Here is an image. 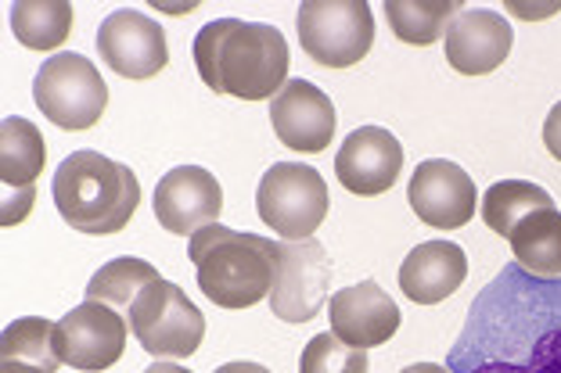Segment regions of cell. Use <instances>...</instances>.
Segmentation results:
<instances>
[{
  "mask_svg": "<svg viewBox=\"0 0 561 373\" xmlns=\"http://www.w3.org/2000/svg\"><path fill=\"white\" fill-rule=\"evenodd\" d=\"M543 144L561 162V101L551 108V115H547V123H543Z\"/></svg>",
  "mask_w": 561,
  "mask_h": 373,
  "instance_id": "27",
  "label": "cell"
},
{
  "mask_svg": "<svg viewBox=\"0 0 561 373\" xmlns=\"http://www.w3.org/2000/svg\"><path fill=\"white\" fill-rule=\"evenodd\" d=\"M288 40L266 22L216 19L195 36V69L213 94L274 101L288 83Z\"/></svg>",
  "mask_w": 561,
  "mask_h": 373,
  "instance_id": "1",
  "label": "cell"
},
{
  "mask_svg": "<svg viewBox=\"0 0 561 373\" xmlns=\"http://www.w3.org/2000/svg\"><path fill=\"white\" fill-rule=\"evenodd\" d=\"M407 201L417 212L421 223L432 230H461L476 220V179H471L457 162L446 159H428L421 162L411 187H407Z\"/></svg>",
  "mask_w": 561,
  "mask_h": 373,
  "instance_id": "11",
  "label": "cell"
},
{
  "mask_svg": "<svg viewBox=\"0 0 561 373\" xmlns=\"http://www.w3.org/2000/svg\"><path fill=\"white\" fill-rule=\"evenodd\" d=\"M145 373H191L184 366H173V363H156V366H148Z\"/></svg>",
  "mask_w": 561,
  "mask_h": 373,
  "instance_id": "31",
  "label": "cell"
},
{
  "mask_svg": "<svg viewBox=\"0 0 561 373\" xmlns=\"http://www.w3.org/2000/svg\"><path fill=\"white\" fill-rule=\"evenodd\" d=\"M156 220L162 230L181 237H195L202 226L220 223L224 187L202 165H176L156 184Z\"/></svg>",
  "mask_w": 561,
  "mask_h": 373,
  "instance_id": "12",
  "label": "cell"
},
{
  "mask_svg": "<svg viewBox=\"0 0 561 373\" xmlns=\"http://www.w3.org/2000/svg\"><path fill=\"white\" fill-rule=\"evenodd\" d=\"M457 0H386V19L403 44L432 47L443 40L450 22L461 15Z\"/></svg>",
  "mask_w": 561,
  "mask_h": 373,
  "instance_id": "21",
  "label": "cell"
},
{
  "mask_svg": "<svg viewBox=\"0 0 561 373\" xmlns=\"http://www.w3.org/2000/svg\"><path fill=\"white\" fill-rule=\"evenodd\" d=\"M403 170V144L386 126H360L353 130L335 154L339 184L356 198H378L392 190Z\"/></svg>",
  "mask_w": 561,
  "mask_h": 373,
  "instance_id": "13",
  "label": "cell"
},
{
  "mask_svg": "<svg viewBox=\"0 0 561 373\" xmlns=\"http://www.w3.org/2000/svg\"><path fill=\"white\" fill-rule=\"evenodd\" d=\"M271 126L285 148L321 154L335 140L339 115L321 86H313L310 80H288L285 90L271 101Z\"/></svg>",
  "mask_w": 561,
  "mask_h": 373,
  "instance_id": "14",
  "label": "cell"
},
{
  "mask_svg": "<svg viewBox=\"0 0 561 373\" xmlns=\"http://www.w3.org/2000/svg\"><path fill=\"white\" fill-rule=\"evenodd\" d=\"M50 198L72 230L101 237L130 226L140 205V184L130 165L112 162L101 151H72L50 179Z\"/></svg>",
  "mask_w": 561,
  "mask_h": 373,
  "instance_id": "3",
  "label": "cell"
},
{
  "mask_svg": "<svg viewBox=\"0 0 561 373\" xmlns=\"http://www.w3.org/2000/svg\"><path fill=\"white\" fill-rule=\"evenodd\" d=\"M468 255L454 241H425L400 266V288L417 305H439L465 284Z\"/></svg>",
  "mask_w": 561,
  "mask_h": 373,
  "instance_id": "17",
  "label": "cell"
},
{
  "mask_svg": "<svg viewBox=\"0 0 561 373\" xmlns=\"http://www.w3.org/2000/svg\"><path fill=\"white\" fill-rule=\"evenodd\" d=\"M58 359L80 373L116 366L126 352V319L112 305L83 302L55 324Z\"/></svg>",
  "mask_w": 561,
  "mask_h": 373,
  "instance_id": "9",
  "label": "cell"
},
{
  "mask_svg": "<svg viewBox=\"0 0 561 373\" xmlns=\"http://www.w3.org/2000/svg\"><path fill=\"white\" fill-rule=\"evenodd\" d=\"M367 370H371L367 352L339 341L331 330L313 334L299 355V373H367Z\"/></svg>",
  "mask_w": 561,
  "mask_h": 373,
  "instance_id": "26",
  "label": "cell"
},
{
  "mask_svg": "<svg viewBox=\"0 0 561 373\" xmlns=\"http://www.w3.org/2000/svg\"><path fill=\"white\" fill-rule=\"evenodd\" d=\"M551 205H554V198L547 195L543 187L529 184V179H501V184H493L486 195H482L479 209L493 234L512 237V230L526 220L529 212L551 209Z\"/></svg>",
  "mask_w": 561,
  "mask_h": 373,
  "instance_id": "23",
  "label": "cell"
},
{
  "mask_svg": "<svg viewBox=\"0 0 561 373\" xmlns=\"http://www.w3.org/2000/svg\"><path fill=\"white\" fill-rule=\"evenodd\" d=\"M11 33L30 50H58L72 33L69 0H19L11 8Z\"/></svg>",
  "mask_w": 561,
  "mask_h": 373,
  "instance_id": "22",
  "label": "cell"
},
{
  "mask_svg": "<svg viewBox=\"0 0 561 373\" xmlns=\"http://www.w3.org/2000/svg\"><path fill=\"white\" fill-rule=\"evenodd\" d=\"M331 334L353 349H378L392 334L400 330V308L381 291L375 280H360L353 288H342L331 294L328 305Z\"/></svg>",
  "mask_w": 561,
  "mask_h": 373,
  "instance_id": "16",
  "label": "cell"
},
{
  "mask_svg": "<svg viewBox=\"0 0 561 373\" xmlns=\"http://www.w3.org/2000/svg\"><path fill=\"white\" fill-rule=\"evenodd\" d=\"M98 50L105 66L123 75V80H151L170 66V47H165V30L148 19L145 11L119 8L101 22Z\"/></svg>",
  "mask_w": 561,
  "mask_h": 373,
  "instance_id": "10",
  "label": "cell"
},
{
  "mask_svg": "<svg viewBox=\"0 0 561 373\" xmlns=\"http://www.w3.org/2000/svg\"><path fill=\"white\" fill-rule=\"evenodd\" d=\"M331 259L317 237L277 241V273L271 291V308L285 324H310L328 302Z\"/></svg>",
  "mask_w": 561,
  "mask_h": 373,
  "instance_id": "8",
  "label": "cell"
},
{
  "mask_svg": "<svg viewBox=\"0 0 561 373\" xmlns=\"http://www.w3.org/2000/svg\"><path fill=\"white\" fill-rule=\"evenodd\" d=\"M403 373H454L450 366H439V363H417V366H407Z\"/></svg>",
  "mask_w": 561,
  "mask_h": 373,
  "instance_id": "30",
  "label": "cell"
},
{
  "mask_svg": "<svg viewBox=\"0 0 561 373\" xmlns=\"http://www.w3.org/2000/svg\"><path fill=\"white\" fill-rule=\"evenodd\" d=\"M33 101L61 130H91L108 108V83L91 58L61 50L36 72Z\"/></svg>",
  "mask_w": 561,
  "mask_h": 373,
  "instance_id": "6",
  "label": "cell"
},
{
  "mask_svg": "<svg viewBox=\"0 0 561 373\" xmlns=\"http://www.w3.org/2000/svg\"><path fill=\"white\" fill-rule=\"evenodd\" d=\"M446 61L461 75H490L512 55L515 30L501 11L465 8L446 30Z\"/></svg>",
  "mask_w": 561,
  "mask_h": 373,
  "instance_id": "15",
  "label": "cell"
},
{
  "mask_svg": "<svg viewBox=\"0 0 561 373\" xmlns=\"http://www.w3.org/2000/svg\"><path fill=\"white\" fill-rule=\"evenodd\" d=\"M0 359H19V363H30L44 373L66 366L55 349V324L44 316H22L8 324L0 334Z\"/></svg>",
  "mask_w": 561,
  "mask_h": 373,
  "instance_id": "24",
  "label": "cell"
},
{
  "mask_svg": "<svg viewBox=\"0 0 561 373\" xmlns=\"http://www.w3.org/2000/svg\"><path fill=\"white\" fill-rule=\"evenodd\" d=\"M159 280V269L145 263V259H130V255H123V259H112L98 269L91 277V284H87V302H101V305H134V299L148 284H156Z\"/></svg>",
  "mask_w": 561,
  "mask_h": 373,
  "instance_id": "25",
  "label": "cell"
},
{
  "mask_svg": "<svg viewBox=\"0 0 561 373\" xmlns=\"http://www.w3.org/2000/svg\"><path fill=\"white\" fill-rule=\"evenodd\" d=\"M202 294L220 308H249L271 299L277 273V241L231 230L224 223L202 226L187 244Z\"/></svg>",
  "mask_w": 561,
  "mask_h": 373,
  "instance_id": "2",
  "label": "cell"
},
{
  "mask_svg": "<svg viewBox=\"0 0 561 373\" xmlns=\"http://www.w3.org/2000/svg\"><path fill=\"white\" fill-rule=\"evenodd\" d=\"M328 184L313 165L302 162H274L263 173L256 190L260 220L280 241H306L328 220Z\"/></svg>",
  "mask_w": 561,
  "mask_h": 373,
  "instance_id": "4",
  "label": "cell"
},
{
  "mask_svg": "<svg viewBox=\"0 0 561 373\" xmlns=\"http://www.w3.org/2000/svg\"><path fill=\"white\" fill-rule=\"evenodd\" d=\"M296 25L306 58L324 69H350L375 47V15L367 0H306Z\"/></svg>",
  "mask_w": 561,
  "mask_h": 373,
  "instance_id": "5",
  "label": "cell"
},
{
  "mask_svg": "<svg viewBox=\"0 0 561 373\" xmlns=\"http://www.w3.org/2000/svg\"><path fill=\"white\" fill-rule=\"evenodd\" d=\"M504 316V308H496ZM507 319V338L518 341L522 349L512 345V359L507 363H496V359H482V363H468L465 373H561V319L547 324L543 316L529 313V327L533 338H526L518 316H504ZM461 366V363H454Z\"/></svg>",
  "mask_w": 561,
  "mask_h": 373,
  "instance_id": "18",
  "label": "cell"
},
{
  "mask_svg": "<svg viewBox=\"0 0 561 373\" xmlns=\"http://www.w3.org/2000/svg\"><path fill=\"white\" fill-rule=\"evenodd\" d=\"M0 373H44L30 363H19V359H0Z\"/></svg>",
  "mask_w": 561,
  "mask_h": 373,
  "instance_id": "29",
  "label": "cell"
},
{
  "mask_svg": "<svg viewBox=\"0 0 561 373\" xmlns=\"http://www.w3.org/2000/svg\"><path fill=\"white\" fill-rule=\"evenodd\" d=\"M47 162V140L30 119L8 115L0 123V184L8 190L15 187L19 195H30L36 176L44 173Z\"/></svg>",
  "mask_w": 561,
  "mask_h": 373,
  "instance_id": "20",
  "label": "cell"
},
{
  "mask_svg": "<svg viewBox=\"0 0 561 373\" xmlns=\"http://www.w3.org/2000/svg\"><path fill=\"white\" fill-rule=\"evenodd\" d=\"M130 330L148 355L187 359L198 352L202 338H206V316L187 299L184 288L159 277L134 299Z\"/></svg>",
  "mask_w": 561,
  "mask_h": 373,
  "instance_id": "7",
  "label": "cell"
},
{
  "mask_svg": "<svg viewBox=\"0 0 561 373\" xmlns=\"http://www.w3.org/2000/svg\"><path fill=\"white\" fill-rule=\"evenodd\" d=\"M512 255L515 263L526 269L529 277L540 280H558L561 277V212L554 209H537L522 220L512 237Z\"/></svg>",
  "mask_w": 561,
  "mask_h": 373,
  "instance_id": "19",
  "label": "cell"
},
{
  "mask_svg": "<svg viewBox=\"0 0 561 373\" xmlns=\"http://www.w3.org/2000/svg\"><path fill=\"white\" fill-rule=\"evenodd\" d=\"M216 373H271V370L260 363H224Z\"/></svg>",
  "mask_w": 561,
  "mask_h": 373,
  "instance_id": "28",
  "label": "cell"
}]
</instances>
